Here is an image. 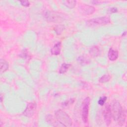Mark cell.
Returning <instances> with one entry per match:
<instances>
[{"instance_id": "1", "label": "cell", "mask_w": 127, "mask_h": 127, "mask_svg": "<svg viewBox=\"0 0 127 127\" xmlns=\"http://www.w3.org/2000/svg\"><path fill=\"white\" fill-rule=\"evenodd\" d=\"M110 108L112 118L120 126H123L126 121V113L120 103L117 101H114L112 102Z\"/></svg>"}, {"instance_id": "2", "label": "cell", "mask_w": 127, "mask_h": 127, "mask_svg": "<svg viewBox=\"0 0 127 127\" xmlns=\"http://www.w3.org/2000/svg\"><path fill=\"white\" fill-rule=\"evenodd\" d=\"M55 119L61 126L70 127L72 125V121L69 116L62 110H57L55 113Z\"/></svg>"}, {"instance_id": "3", "label": "cell", "mask_w": 127, "mask_h": 127, "mask_svg": "<svg viewBox=\"0 0 127 127\" xmlns=\"http://www.w3.org/2000/svg\"><path fill=\"white\" fill-rule=\"evenodd\" d=\"M90 102V99L88 97H86L82 102L81 109V117L82 121L84 123H86L88 122Z\"/></svg>"}, {"instance_id": "4", "label": "cell", "mask_w": 127, "mask_h": 127, "mask_svg": "<svg viewBox=\"0 0 127 127\" xmlns=\"http://www.w3.org/2000/svg\"><path fill=\"white\" fill-rule=\"evenodd\" d=\"M110 22V19L108 17H100L95 18L88 20L87 22L88 25L90 26L97 25H105L109 23Z\"/></svg>"}, {"instance_id": "5", "label": "cell", "mask_w": 127, "mask_h": 127, "mask_svg": "<svg viewBox=\"0 0 127 127\" xmlns=\"http://www.w3.org/2000/svg\"><path fill=\"white\" fill-rule=\"evenodd\" d=\"M103 115L105 122L107 126H109L112 121V113L110 106L107 105L104 108L103 112Z\"/></svg>"}, {"instance_id": "6", "label": "cell", "mask_w": 127, "mask_h": 127, "mask_svg": "<svg viewBox=\"0 0 127 127\" xmlns=\"http://www.w3.org/2000/svg\"><path fill=\"white\" fill-rule=\"evenodd\" d=\"M36 109V104L34 102L29 103L26 107V108L24 111L23 114L27 117H32L35 112Z\"/></svg>"}, {"instance_id": "7", "label": "cell", "mask_w": 127, "mask_h": 127, "mask_svg": "<svg viewBox=\"0 0 127 127\" xmlns=\"http://www.w3.org/2000/svg\"><path fill=\"white\" fill-rule=\"evenodd\" d=\"M79 7L80 11L86 15L91 14L94 13L95 11V8L94 7L87 4L81 5Z\"/></svg>"}, {"instance_id": "8", "label": "cell", "mask_w": 127, "mask_h": 127, "mask_svg": "<svg viewBox=\"0 0 127 127\" xmlns=\"http://www.w3.org/2000/svg\"><path fill=\"white\" fill-rule=\"evenodd\" d=\"M109 59L111 61H116L119 57L118 52L113 48H110L108 52V54Z\"/></svg>"}, {"instance_id": "9", "label": "cell", "mask_w": 127, "mask_h": 127, "mask_svg": "<svg viewBox=\"0 0 127 127\" xmlns=\"http://www.w3.org/2000/svg\"><path fill=\"white\" fill-rule=\"evenodd\" d=\"M61 49V42H58L56 43L51 49V53L53 55H58L60 54Z\"/></svg>"}, {"instance_id": "10", "label": "cell", "mask_w": 127, "mask_h": 127, "mask_svg": "<svg viewBox=\"0 0 127 127\" xmlns=\"http://www.w3.org/2000/svg\"><path fill=\"white\" fill-rule=\"evenodd\" d=\"M0 71L1 72H4L6 71L8 69V63L4 60L1 59L0 62Z\"/></svg>"}, {"instance_id": "11", "label": "cell", "mask_w": 127, "mask_h": 127, "mask_svg": "<svg viewBox=\"0 0 127 127\" xmlns=\"http://www.w3.org/2000/svg\"><path fill=\"white\" fill-rule=\"evenodd\" d=\"M63 4L69 8H73L75 7L76 4V0H64L63 1Z\"/></svg>"}, {"instance_id": "12", "label": "cell", "mask_w": 127, "mask_h": 127, "mask_svg": "<svg viewBox=\"0 0 127 127\" xmlns=\"http://www.w3.org/2000/svg\"><path fill=\"white\" fill-rule=\"evenodd\" d=\"M70 66V64H66V63L63 64L59 69V73L63 74L66 72Z\"/></svg>"}, {"instance_id": "13", "label": "cell", "mask_w": 127, "mask_h": 127, "mask_svg": "<svg viewBox=\"0 0 127 127\" xmlns=\"http://www.w3.org/2000/svg\"><path fill=\"white\" fill-rule=\"evenodd\" d=\"M89 53L91 55L95 57V56H98L100 55V51L99 49L97 47L94 46L90 49Z\"/></svg>"}, {"instance_id": "14", "label": "cell", "mask_w": 127, "mask_h": 127, "mask_svg": "<svg viewBox=\"0 0 127 127\" xmlns=\"http://www.w3.org/2000/svg\"><path fill=\"white\" fill-rule=\"evenodd\" d=\"M110 76L109 74H105L100 78L99 81L100 83H105L109 81L110 79Z\"/></svg>"}, {"instance_id": "15", "label": "cell", "mask_w": 127, "mask_h": 127, "mask_svg": "<svg viewBox=\"0 0 127 127\" xmlns=\"http://www.w3.org/2000/svg\"><path fill=\"white\" fill-rule=\"evenodd\" d=\"M106 100H107V97H106V96H102V97H101L99 98V100H98V104L100 105H101V106L105 104V103Z\"/></svg>"}, {"instance_id": "16", "label": "cell", "mask_w": 127, "mask_h": 127, "mask_svg": "<svg viewBox=\"0 0 127 127\" xmlns=\"http://www.w3.org/2000/svg\"><path fill=\"white\" fill-rule=\"evenodd\" d=\"M78 61L82 64H86L87 63H88V60H87V59L82 57H79Z\"/></svg>"}, {"instance_id": "17", "label": "cell", "mask_w": 127, "mask_h": 127, "mask_svg": "<svg viewBox=\"0 0 127 127\" xmlns=\"http://www.w3.org/2000/svg\"><path fill=\"white\" fill-rule=\"evenodd\" d=\"M21 4L24 6L27 7L29 6L30 5V2L28 0H23V1H20Z\"/></svg>"}, {"instance_id": "18", "label": "cell", "mask_w": 127, "mask_h": 127, "mask_svg": "<svg viewBox=\"0 0 127 127\" xmlns=\"http://www.w3.org/2000/svg\"><path fill=\"white\" fill-rule=\"evenodd\" d=\"M91 2L94 4H102V3H104V1H101V0H93L91 1Z\"/></svg>"}, {"instance_id": "19", "label": "cell", "mask_w": 127, "mask_h": 127, "mask_svg": "<svg viewBox=\"0 0 127 127\" xmlns=\"http://www.w3.org/2000/svg\"><path fill=\"white\" fill-rule=\"evenodd\" d=\"M118 11V9L116 7H112L110 9V12L111 13H115Z\"/></svg>"}]
</instances>
